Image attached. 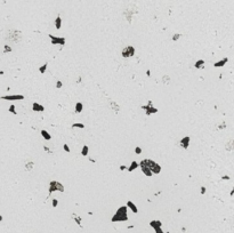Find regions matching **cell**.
<instances>
[{"label":"cell","instance_id":"cell-1","mask_svg":"<svg viewBox=\"0 0 234 233\" xmlns=\"http://www.w3.org/2000/svg\"><path fill=\"white\" fill-rule=\"evenodd\" d=\"M127 206H122L117 210V212L113 215L111 218V222L115 223V222H127L128 220V214H127Z\"/></svg>","mask_w":234,"mask_h":233},{"label":"cell","instance_id":"cell-2","mask_svg":"<svg viewBox=\"0 0 234 233\" xmlns=\"http://www.w3.org/2000/svg\"><path fill=\"white\" fill-rule=\"evenodd\" d=\"M142 162H143L145 166H147L148 168H150V170H151L153 174L158 175V174L161 173V166L158 164V162H155L154 160H152V159H143V160H142Z\"/></svg>","mask_w":234,"mask_h":233},{"label":"cell","instance_id":"cell-3","mask_svg":"<svg viewBox=\"0 0 234 233\" xmlns=\"http://www.w3.org/2000/svg\"><path fill=\"white\" fill-rule=\"evenodd\" d=\"M55 191H60V192H64V186L61 184L58 181H52L49 183V195L55 192Z\"/></svg>","mask_w":234,"mask_h":233},{"label":"cell","instance_id":"cell-4","mask_svg":"<svg viewBox=\"0 0 234 233\" xmlns=\"http://www.w3.org/2000/svg\"><path fill=\"white\" fill-rule=\"evenodd\" d=\"M9 33H10V34H8V37H7V39H8L9 41H13V42H18V41H21L22 33L20 32V31L13 30V31H10Z\"/></svg>","mask_w":234,"mask_h":233},{"label":"cell","instance_id":"cell-5","mask_svg":"<svg viewBox=\"0 0 234 233\" xmlns=\"http://www.w3.org/2000/svg\"><path fill=\"white\" fill-rule=\"evenodd\" d=\"M121 55H122V57H125V58L133 57L135 55V48L133 47V46H126V47L122 49Z\"/></svg>","mask_w":234,"mask_h":233},{"label":"cell","instance_id":"cell-6","mask_svg":"<svg viewBox=\"0 0 234 233\" xmlns=\"http://www.w3.org/2000/svg\"><path fill=\"white\" fill-rule=\"evenodd\" d=\"M143 110H145V113H146V116H151L152 113H156L158 112V109L153 108L152 106V102L150 101L148 102V105H145V106H142Z\"/></svg>","mask_w":234,"mask_h":233},{"label":"cell","instance_id":"cell-7","mask_svg":"<svg viewBox=\"0 0 234 233\" xmlns=\"http://www.w3.org/2000/svg\"><path fill=\"white\" fill-rule=\"evenodd\" d=\"M0 98L5 99V101H21V99H24V96L23 95H6V96H1Z\"/></svg>","mask_w":234,"mask_h":233},{"label":"cell","instance_id":"cell-8","mask_svg":"<svg viewBox=\"0 0 234 233\" xmlns=\"http://www.w3.org/2000/svg\"><path fill=\"white\" fill-rule=\"evenodd\" d=\"M49 38H50V40H52L53 45H62V46H64V45H65V39L64 38L54 37L53 34H49Z\"/></svg>","mask_w":234,"mask_h":233},{"label":"cell","instance_id":"cell-9","mask_svg":"<svg viewBox=\"0 0 234 233\" xmlns=\"http://www.w3.org/2000/svg\"><path fill=\"white\" fill-rule=\"evenodd\" d=\"M139 167H140V169H142V171H143L144 175H146V176H148V177L153 175V173L150 170V168H148L147 166H145L142 161H140V164H139Z\"/></svg>","mask_w":234,"mask_h":233},{"label":"cell","instance_id":"cell-10","mask_svg":"<svg viewBox=\"0 0 234 233\" xmlns=\"http://www.w3.org/2000/svg\"><path fill=\"white\" fill-rule=\"evenodd\" d=\"M190 142H191V137L190 136H185L184 138H182L181 139V146L183 147V149H188V145H190Z\"/></svg>","mask_w":234,"mask_h":233},{"label":"cell","instance_id":"cell-11","mask_svg":"<svg viewBox=\"0 0 234 233\" xmlns=\"http://www.w3.org/2000/svg\"><path fill=\"white\" fill-rule=\"evenodd\" d=\"M150 226L152 229H154V231H158V230H160L162 227V223L160 220H151L150 222Z\"/></svg>","mask_w":234,"mask_h":233},{"label":"cell","instance_id":"cell-12","mask_svg":"<svg viewBox=\"0 0 234 233\" xmlns=\"http://www.w3.org/2000/svg\"><path fill=\"white\" fill-rule=\"evenodd\" d=\"M32 110L35 111V112H43L45 111V108L39 103H33L32 104Z\"/></svg>","mask_w":234,"mask_h":233},{"label":"cell","instance_id":"cell-13","mask_svg":"<svg viewBox=\"0 0 234 233\" xmlns=\"http://www.w3.org/2000/svg\"><path fill=\"white\" fill-rule=\"evenodd\" d=\"M127 207L129 208L134 214H137V212H138V208L136 207V205H135L133 201H128V202H127Z\"/></svg>","mask_w":234,"mask_h":233},{"label":"cell","instance_id":"cell-14","mask_svg":"<svg viewBox=\"0 0 234 233\" xmlns=\"http://www.w3.org/2000/svg\"><path fill=\"white\" fill-rule=\"evenodd\" d=\"M225 149H226V151H234V139H231V141H228V142L226 143V145H225Z\"/></svg>","mask_w":234,"mask_h":233},{"label":"cell","instance_id":"cell-15","mask_svg":"<svg viewBox=\"0 0 234 233\" xmlns=\"http://www.w3.org/2000/svg\"><path fill=\"white\" fill-rule=\"evenodd\" d=\"M227 62H228V58H227V57H225V58H223L221 61H219V62L215 63V64H214V66H215V68H221V66H224V65H225Z\"/></svg>","mask_w":234,"mask_h":233},{"label":"cell","instance_id":"cell-16","mask_svg":"<svg viewBox=\"0 0 234 233\" xmlns=\"http://www.w3.org/2000/svg\"><path fill=\"white\" fill-rule=\"evenodd\" d=\"M203 66H204V61L203 60H199V61H196V63L194 64V68L195 69H203Z\"/></svg>","mask_w":234,"mask_h":233},{"label":"cell","instance_id":"cell-17","mask_svg":"<svg viewBox=\"0 0 234 233\" xmlns=\"http://www.w3.org/2000/svg\"><path fill=\"white\" fill-rule=\"evenodd\" d=\"M40 133H41V135H42V137L45 138L46 141H50V139H52V136L49 135V133H48L47 130L42 129V130H41V131H40Z\"/></svg>","mask_w":234,"mask_h":233},{"label":"cell","instance_id":"cell-18","mask_svg":"<svg viewBox=\"0 0 234 233\" xmlns=\"http://www.w3.org/2000/svg\"><path fill=\"white\" fill-rule=\"evenodd\" d=\"M33 167H34V162H32V161H27L25 164V169L27 171H31L33 169Z\"/></svg>","mask_w":234,"mask_h":233},{"label":"cell","instance_id":"cell-19","mask_svg":"<svg viewBox=\"0 0 234 233\" xmlns=\"http://www.w3.org/2000/svg\"><path fill=\"white\" fill-rule=\"evenodd\" d=\"M82 109H83V105L81 102H78V103L75 104V113H81Z\"/></svg>","mask_w":234,"mask_h":233},{"label":"cell","instance_id":"cell-20","mask_svg":"<svg viewBox=\"0 0 234 233\" xmlns=\"http://www.w3.org/2000/svg\"><path fill=\"white\" fill-rule=\"evenodd\" d=\"M61 25H62V18H61V16H57L56 20H55V26H56L57 30L61 29Z\"/></svg>","mask_w":234,"mask_h":233},{"label":"cell","instance_id":"cell-21","mask_svg":"<svg viewBox=\"0 0 234 233\" xmlns=\"http://www.w3.org/2000/svg\"><path fill=\"white\" fill-rule=\"evenodd\" d=\"M72 218L77 222V224H78L80 227H82V225H81V217H79V216L75 215V214H72Z\"/></svg>","mask_w":234,"mask_h":233},{"label":"cell","instance_id":"cell-22","mask_svg":"<svg viewBox=\"0 0 234 233\" xmlns=\"http://www.w3.org/2000/svg\"><path fill=\"white\" fill-rule=\"evenodd\" d=\"M110 104H111V106H112V109H113V111H114V112H115V113L119 112V110H120V109H119V105H118L115 102L111 101V102H110Z\"/></svg>","mask_w":234,"mask_h":233},{"label":"cell","instance_id":"cell-23","mask_svg":"<svg viewBox=\"0 0 234 233\" xmlns=\"http://www.w3.org/2000/svg\"><path fill=\"white\" fill-rule=\"evenodd\" d=\"M138 166H139V164H137L136 161H133V162H131V164H130V167L128 168V171H133V170H135V169L137 168Z\"/></svg>","mask_w":234,"mask_h":233},{"label":"cell","instance_id":"cell-24","mask_svg":"<svg viewBox=\"0 0 234 233\" xmlns=\"http://www.w3.org/2000/svg\"><path fill=\"white\" fill-rule=\"evenodd\" d=\"M47 65H48L47 63H45L42 66H40V68H39L40 73H45V72H46V70H47Z\"/></svg>","mask_w":234,"mask_h":233},{"label":"cell","instance_id":"cell-25","mask_svg":"<svg viewBox=\"0 0 234 233\" xmlns=\"http://www.w3.org/2000/svg\"><path fill=\"white\" fill-rule=\"evenodd\" d=\"M72 128H85V125L83 123H80V122H78V123H73L72 125Z\"/></svg>","mask_w":234,"mask_h":233},{"label":"cell","instance_id":"cell-26","mask_svg":"<svg viewBox=\"0 0 234 233\" xmlns=\"http://www.w3.org/2000/svg\"><path fill=\"white\" fill-rule=\"evenodd\" d=\"M162 81L165 82V83H170V77L169 75H163V78H162Z\"/></svg>","mask_w":234,"mask_h":233},{"label":"cell","instance_id":"cell-27","mask_svg":"<svg viewBox=\"0 0 234 233\" xmlns=\"http://www.w3.org/2000/svg\"><path fill=\"white\" fill-rule=\"evenodd\" d=\"M88 150H89V149H88V146H87V145H85V146L82 147L81 154H82V155H87V154H88Z\"/></svg>","mask_w":234,"mask_h":233},{"label":"cell","instance_id":"cell-28","mask_svg":"<svg viewBox=\"0 0 234 233\" xmlns=\"http://www.w3.org/2000/svg\"><path fill=\"white\" fill-rule=\"evenodd\" d=\"M9 112H12L13 114H15V116L17 114L16 110H15V105H10V106H9Z\"/></svg>","mask_w":234,"mask_h":233},{"label":"cell","instance_id":"cell-29","mask_svg":"<svg viewBox=\"0 0 234 233\" xmlns=\"http://www.w3.org/2000/svg\"><path fill=\"white\" fill-rule=\"evenodd\" d=\"M4 50H5V53H10V52H12V48L9 47L8 45H5V47H4Z\"/></svg>","mask_w":234,"mask_h":233},{"label":"cell","instance_id":"cell-30","mask_svg":"<svg viewBox=\"0 0 234 233\" xmlns=\"http://www.w3.org/2000/svg\"><path fill=\"white\" fill-rule=\"evenodd\" d=\"M52 205H53V207H54V208H56L57 205H58V200H57V199H53Z\"/></svg>","mask_w":234,"mask_h":233},{"label":"cell","instance_id":"cell-31","mask_svg":"<svg viewBox=\"0 0 234 233\" xmlns=\"http://www.w3.org/2000/svg\"><path fill=\"white\" fill-rule=\"evenodd\" d=\"M179 38H181V34H179V33H176V34L173 37V40H174V41H177Z\"/></svg>","mask_w":234,"mask_h":233},{"label":"cell","instance_id":"cell-32","mask_svg":"<svg viewBox=\"0 0 234 233\" xmlns=\"http://www.w3.org/2000/svg\"><path fill=\"white\" fill-rule=\"evenodd\" d=\"M224 128H226V123L225 122H221V125L218 126V129H224Z\"/></svg>","mask_w":234,"mask_h":233},{"label":"cell","instance_id":"cell-33","mask_svg":"<svg viewBox=\"0 0 234 233\" xmlns=\"http://www.w3.org/2000/svg\"><path fill=\"white\" fill-rule=\"evenodd\" d=\"M43 150H45V151H47L48 153H49V154H52V153H53V151H52V150H50V149H49L48 146H43Z\"/></svg>","mask_w":234,"mask_h":233},{"label":"cell","instance_id":"cell-34","mask_svg":"<svg viewBox=\"0 0 234 233\" xmlns=\"http://www.w3.org/2000/svg\"><path fill=\"white\" fill-rule=\"evenodd\" d=\"M135 152H136L137 154H140V152H142V149H140L139 146H137L136 149H135Z\"/></svg>","mask_w":234,"mask_h":233},{"label":"cell","instance_id":"cell-35","mask_svg":"<svg viewBox=\"0 0 234 233\" xmlns=\"http://www.w3.org/2000/svg\"><path fill=\"white\" fill-rule=\"evenodd\" d=\"M63 149H64L66 152H70V147L67 146V144H64V145H63Z\"/></svg>","mask_w":234,"mask_h":233},{"label":"cell","instance_id":"cell-36","mask_svg":"<svg viewBox=\"0 0 234 233\" xmlns=\"http://www.w3.org/2000/svg\"><path fill=\"white\" fill-rule=\"evenodd\" d=\"M62 86H63V83H62V81H57V83H56V88H61Z\"/></svg>","mask_w":234,"mask_h":233},{"label":"cell","instance_id":"cell-37","mask_svg":"<svg viewBox=\"0 0 234 233\" xmlns=\"http://www.w3.org/2000/svg\"><path fill=\"white\" fill-rule=\"evenodd\" d=\"M204 193H206V187L202 186V187H201V194H204Z\"/></svg>","mask_w":234,"mask_h":233},{"label":"cell","instance_id":"cell-38","mask_svg":"<svg viewBox=\"0 0 234 233\" xmlns=\"http://www.w3.org/2000/svg\"><path fill=\"white\" fill-rule=\"evenodd\" d=\"M221 179H227V181H228V179H230V176H223L221 177Z\"/></svg>","mask_w":234,"mask_h":233},{"label":"cell","instance_id":"cell-39","mask_svg":"<svg viewBox=\"0 0 234 233\" xmlns=\"http://www.w3.org/2000/svg\"><path fill=\"white\" fill-rule=\"evenodd\" d=\"M155 233H165V232H163V231H162V230H158V231H155Z\"/></svg>","mask_w":234,"mask_h":233},{"label":"cell","instance_id":"cell-40","mask_svg":"<svg viewBox=\"0 0 234 233\" xmlns=\"http://www.w3.org/2000/svg\"><path fill=\"white\" fill-rule=\"evenodd\" d=\"M120 169H121V170H125V169H127V167H126V166H121Z\"/></svg>","mask_w":234,"mask_h":233},{"label":"cell","instance_id":"cell-41","mask_svg":"<svg viewBox=\"0 0 234 233\" xmlns=\"http://www.w3.org/2000/svg\"><path fill=\"white\" fill-rule=\"evenodd\" d=\"M231 195H234V186H233V190H232V191H231Z\"/></svg>","mask_w":234,"mask_h":233},{"label":"cell","instance_id":"cell-42","mask_svg":"<svg viewBox=\"0 0 234 233\" xmlns=\"http://www.w3.org/2000/svg\"><path fill=\"white\" fill-rule=\"evenodd\" d=\"M128 229H129V230H131V229H134V225H129V226H128Z\"/></svg>","mask_w":234,"mask_h":233},{"label":"cell","instance_id":"cell-43","mask_svg":"<svg viewBox=\"0 0 234 233\" xmlns=\"http://www.w3.org/2000/svg\"><path fill=\"white\" fill-rule=\"evenodd\" d=\"M1 220H2V216L0 215V222H1Z\"/></svg>","mask_w":234,"mask_h":233}]
</instances>
